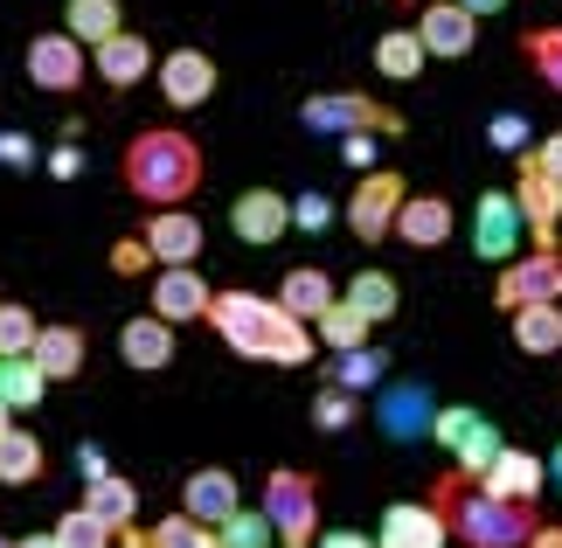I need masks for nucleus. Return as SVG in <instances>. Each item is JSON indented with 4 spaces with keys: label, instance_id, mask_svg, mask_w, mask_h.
<instances>
[{
    "label": "nucleus",
    "instance_id": "1",
    "mask_svg": "<svg viewBox=\"0 0 562 548\" xmlns=\"http://www.w3.org/2000/svg\"><path fill=\"white\" fill-rule=\"evenodd\" d=\"M430 507L445 514V528L459 548H528V535L542 528V514H535V500H507L480 487V479L465 472H438L430 479Z\"/></svg>",
    "mask_w": 562,
    "mask_h": 548
},
{
    "label": "nucleus",
    "instance_id": "2",
    "mask_svg": "<svg viewBox=\"0 0 562 548\" xmlns=\"http://www.w3.org/2000/svg\"><path fill=\"white\" fill-rule=\"evenodd\" d=\"M125 188L139 194L146 209H188V194L202 188V146H194L188 133H175V125H146V133L125 139Z\"/></svg>",
    "mask_w": 562,
    "mask_h": 548
},
{
    "label": "nucleus",
    "instance_id": "3",
    "mask_svg": "<svg viewBox=\"0 0 562 548\" xmlns=\"http://www.w3.org/2000/svg\"><path fill=\"white\" fill-rule=\"evenodd\" d=\"M285 320L292 313L278 299H265V292H215V305H209V326L223 334L229 355H244V361H271Z\"/></svg>",
    "mask_w": 562,
    "mask_h": 548
},
{
    "label": "nucleus",
    "instance_id": "4",
    "mask_svg": "<svg viewBox=\"0 0 562 548\" xmlns=\"http://www.w3.org/2000/svg\"><path fill=\"white\" fill-rule=\"evenodd\" d=\"M299 125L319 139H348V133H375V139H403L409 133V119L403 112H389V104L375 98H361V91H313L306 104H299Z\"/></svg>",
    "mask_w": 562,
    "mask_h": 548
},
{
    "label": "nucleus",
    "instance_id": "5",
    "mask_svg": "<svg viewBox=\"0 0 562 548\" xmlns=\"http://www.w3.org/2000/svg\"><path fill=\"white\" fill-rule=\"evenodd\" d=\"M265 521L285 548L319 541V479L306 466H271L265 472Z\"/></svg>",
    "mask_w": 562,
    "mask_h": 548
},
{
    "label": "nucleus",
    "instance_id": "6",
    "mask_svg": "<svg viewBox=\"0 0 562 548\" xmlns=\"http://www.w3.org/2000/svg\"><path fill=\"white\" fill-rule=\"evenodd\" d=\"M409 202V188H403V167H369L355 181L348 194V230H355V244H389L396 236V209Z\"/></svg>",
    "mask_w": 562,
    "mask_h": 548
},
{
    "label": "nucleus",
    "instance_id": "7",
    "mask_svg": "<svg viewBox=\"0 0 562 548\" xmlns=\"http://www.w3.org/2000/svg\"><path fill=\"white\" fill-rule=\"evenodd\" d=\"M29 83L35 91H49V98H77L83 91V77H91V49L70 35V29H42L29 35Z\"/></svg>",
    "mask_w": 562,
    "mask_h": 548
},
{
    "label": "nucleus",
    "instance_id": "8",
    "mask_svg": "<svg viewBox=\"0 0 562 548\" xmlns=\"http://www.w3.org/2000/svg\"><path fill=\"white\" fill-rule=\"evenodd\" d=\"M430 437L451 451V472H465V479H486V466L501 458V445L507 437L486 424L472 403H451V410H438V424H430Z\"/></svg>",
    "mask_w": 562,
    "mask_h": 548
},
{
    "label": "nucleus",
    "instance_id": "9",
    "mask_svg": "<svg viewBox=\"0 0 562 548\" xmlns=\"http://www.w3.org/2000/svg\"><path fill=\"white\" fill-rule=\"evenodd\" d=\"M549 299H562V250L507 257L501 278H493V305H501V313H521V305H549Z\"/></svg>",
    "mask_w": 562,
    "mask_h": 548
},
{
    "label": "nucleus",
    "instance_id": "10",
    "mask_svg": "<svg viewBox=\"0 0 562 548\" xmlns=\"http://www.w3.org/2000/svg\"><path fill=\"white\" fill-rule=\"evenodd\" d=\"M229 230H236V244H250V250H271L278 236L292 230V202L278 188H244L229 202Z\"/></svg>",
    "mask_w": 562,
    "mask_h": 548
},
{
    "label": "nucleus",
    "instance_id": "11",
    "mask_svg": "<svg viewBox=\"0 0 562 548\" xmlns=\"http://www.w3.org/2000/svg\"><path fill=\"white\" fill-rule=\"evenodd\" d=\"M91 70H98L104 91H133L139 77H154V70H160V49H154L146 35L119 29L112 42H98V49H91Z\"/></svg>",
    "mask_w": 562,
    "mask_h": 548
},
{
    "label": "nucleus",
    "instance_id": "12",
    "mask_svg": "<svg viewBox=\"0 0 562 548\" xmlns=\"http://www.w3.org/2000/svg\"><path fill=\"white\" fill-rule=\"evenodd\" d=\"M160 98L175 104V112H202V104L215 98V56L209 49H175L160 56Z\"/></svg>",
    "mask_w": 562,
    "mask_h": 548
},
{
    "label": "nucleus",
    "instance_id": "13",
    "mask_svg": "<svg viewBox=\"0 0 562 548\" xmlns=\"http://www.w3.org/2000/svg\"><path fill=\"white\" fill-rule=\"evenodd\" d=\"M375 424L396 437V445H417V437H430V424H438V396H430L424 382H396L375 396Z\"/></svg>",
    "mask_w": 562,
    "mask_h": 548
},
{
    "label": "nucleus",
    "instance_id": "14",
    "mask_svg": "<svg viewBox=\"0 0 562 548\" xmlns=\"http://www.w3.org/2000/svg\"><path fill=\"white\" fill-rule=\"evenodd\" d=\"M209 305H215V292H209V278L194 271V265H160V271H154V313H160L167 326L209 320Z\"/></svg>",
    "mask_w": 562,
    "mask_h": 548
},
{
    "label": "nucleus",
    "instance_id": "15",
    "mask_svg": "<svg viewBox=\"0 0 562 548\" xmlns=\"http://www.w3.org/2000/svg\"><path fill=\"white\" fill-rule=\"evenodd\" d=\"M175 355H181V334H175L160 313H139V320L119 326V361L139 368V376H160V368H175Z\"/></svg>",
    "mask_w": 562,
    "mask_h": 548
},
{
    "label": "nucleus",
    "instance_id": "16",
    "mask_svg": "<svg viewBox=\"0 0 562 548\" xmlns=\"http://www.w3.org/2000/svg\"><path fill=\"white\" fill-rule=\"evenodd\" d=\"M417 35H424L430 56L459 63V56H472V42H480V14H465L459 0H424V8H417Z\"/></svg>",
    "mask_w": 562,
    "mask_h": 548
},
{
    "label": "nucleus",
    "instance_id": "17",
    "mask_svg": "<svg viewBox=\"0 0 562 548\" xmlns=\"http://www.w3.org/2000/svg\"><path fill=\"white\" fill-rule=\"evenodd\" d=\"M236 507H244V487H236L229 466H194V472L181 479V514L209 521V528H223Z\"/></svg>",
    "mask_w": 562,
    "mask_h": 548
},
{
    "label": "nucleus",
    "instance_id": "18",
    "mask_svg": "<svg viewBox=\"0 0 562 548\" xmlns=\"http://www.w3.org/2000/svg\"><path fill=\"white\" fill-rule=\"evenodd\" d=\"M375 548H451V528L430 500H396V507L382 514Z\"/></svg>",
    "mask_w": 562,
    "mask_h": 548
},
{
    "label": "nucleus",
    "instance_id": "19",
    "mask_svg": "<svg viewBox=\"0 0 562 548\" xmlns=\"http://www.w3.org/2000/svg\"><path fill=\"white\" fill-rule=\"evenodd\" d=\"M528 230V215H521V202L514 194H501V188H486L480 194V230H472V250L486 257V265H507L514 257V236Z\"/></svg>",
    "mask_w": 562,
    "mask_h": 548
},
{
    "label": "nucleus",
    "instance_id": "20",
    "mask_svg": "<svg viewBox=\"0 0 562 548\" xmlns=\"http://www.w3.org/2000/svg\"><path fill=\"white\" fill-rule=\"evenodd\" d=\"M514 202H521V215H528L535 250H555V230H562V181L521 167V174H514Z\"/></svg>",
    "mask_w": 562,
    "mask_h": 548
},
{
    "label": "nucleus",
    "instance_id": "21",
    "mask_svg": "<svg viewBox=\"0 0 562 548\" xmlns=\"http://www.w3.org/2000/svg\"><path fill=\"white\" fill-rule=\"evenodd\" d=\"M83 361H91V334H83V326L56 320V326H42V334H35V368L49 382H77Z\"/></svg>",
    "mask_w": 562,
    "mask_h": 548
},
{
    "label": "nucleus",
    "instance_id": "22",
    "mask_svg": "<svg viewBox=\"0 0 562 548\" xmlns=\"http://www.w3.org/2000/svg\"><path fill=\"white\" fill-rule=\"evenodd\" d=\"M451 202L445 194H409V202L396 209V244H409V250H438V244H451Z\"/></svg>",
    "mask_w": 562,
    "mask_h": 548
},
{
    "label": "nucleus",
    "instance_id": "23",
    "mask_svg": "<svg viewBox=\"0 0 562 548\" xmlns=\"http://www.w3.org/2000/svg\"><path fill=\"white\" fill-rule=\"evenodd\" d=\"M480 487L507 493V500H542V487H549V458H535V451H521V445H501V458L486 466Z\"/></svg>",
    "mask_w": 562,
    "mask_h": 548
},
{
    "label": "nucleus",
    "instance_id": "24",
    "mask_svg": "<svg viewBox=\"0 0 562 548\" xmlns=\"http://www.w3.org/2000/svg\"><path fill=\"white\" fill-rule=\"evenodd\" d=\"M139 236H146V250H154L160 265H194V257H202V223H194L188 209H154V223Z\"/></svg>",
    "mask_w": 562,
    "mask_h": 548
},
{
    "label": "nucleus",
    "instance_id": "25",
    "mask_svg": "<svg viewBox=\"0 0 562 548\" xmlns=\"http://www.w3.org/2000/svg\"><path fill=\"white\" fill-rule=\"evenodd\" d=\"M271 299H278V305H285V313H292V320H306V326H313V320H319V313H327V305H334L340 292H334V278H327V271H319V265H299V271H285V284H278V292H271Z\"/></svg>",
    "mask_w": 562,
    "mask_h": 548
},
{
    "label": "nucleus",
    "instance_id": "26",
    "mask_svg": "<svg viewBox=\"0 0 562 548\" xmlns=\"http://www.w3.org/2000/svg\"><path fill=\"white\" fill-rule=\"evenodd\" d=\"M83 507H91L104 528H133L139 521V487L125 472H104V479H83Z\"/></svg>",
    "mask_w": 562,
    "mask_h": 548
},
{
    "label": "nucleus",
    "instance_id": "27",
    "mask_svg": "<svg viewBox=\"0 0 562 548\" xmlns=\"http://www.w3.org/2000/svg\"><path fill=\"white\" fill-rule=\"evenodd\" d=\"M507 320H514V347H521V355H562V299L521 305V313H507Z\"/></svg>",
    "mask_w": 562,
    "mask_h": 548
},
{
    "label": "nucleus",
    "instance_id": "28",
    "mask_svg": "<svg viewBox=\"0 0 562 548\" xmlns=\"http://www.w3.org/2000/svg\"><path fill=\"white\" fill-rule=\"evenodd\" d=\"M63 29H70L83 49H98V42H112L125 29V0H70V8H63Z\"/></svg>",
    "mask_w": 562,
    "mask_h": 548
},
{
    "label": "nucleus",
    "instance_id": "29",
    "mask_svg": "<svg viewBox=\"0 0 562 548\" xmlns=\"http://www.w3.org/2000/svg\"><path fill=\"white\" fill-rule=\"evenodd\" d=\"M340 299H348V305H355V313L369 320V326H382V320H396V305H403V284L389 278V271H355Z\"/></svg>",
    "mask_w": 562,
    "mask_h": 548
},
{
    "label": "nucleus",
    "instance_id": "30",
    "mask_svg": "<svg viewBox=\"0 0 562 548\" xmlns=\"http://www.w3.org/2000/svg\"><path fill=\"white\" fill-rule=\"evenodd\" d=\"M49 472V451H42V437H29V430H8L0 437V487H35V479Z\"/></svg>",
    "mask_w": 562,
    "mask_h": 548
},
{
    "label": "nucleus",
    "instance_id": "31",
    "mask_svg": "<svg viewBox=\"0 0 562 548\" xmlns=\"http://www.w3.org/2000/svg\"><path fill=\"white\" fill-rule=\"evenodd\" d=\"M424 63H430V49H424L417 29H389V35H375V70H382V77L409 83V77H424Z\"/></svg>",
    "mask_w": 562,
    "mask_h": 548
},
{
    "label": "nucleus",
    "instance_id": "32",
    "mask_svg": "<svg viewBox=\"0 0 562 548\" xmlns=\"http://www.w3.org/2000/svg\"><path fill=\"white\" fill-rule=\"evenodd\" d=\"M313 334H319V347H327V355H348V347H369V334H375V326L361 320L348 299H334L327 313L313 320Z\"/></svg>",
    "mask_w": 562,
    "mask_h": 548
},
{
    "label": "nucleus",
    "instance_id": "33",
    "mask_svg": "<svg viewBox=\"0 0 562 548\" xmlns=\"http://www.w3.org/2000/svg\"><path fill=\"white\" fill-rule=\"evenodd\" d=\"M42 396H49V376L35 368V355H14V361H0V403H8L14 416H21V410H35Z\"/></svg>",
    "mask_w": 562,
    "mask_h": 548
},
{
    "label": "nucleus",
    "instance_id": "34",
    "mask_svg": "<svg viewBox=\"0 0 562 548\" xmlns=\"http://www.w3.org/2000/svg\"><path fill=\"white\" fill-rule=\"evenodd\" d=\"M382 376H389L382 347H348V355H334V368H327V382L334 389H355V396H361V389H375Z\"/></svg>",
    "mask_w": 562,
    "mask_h": 548
},
{
    "label": "nucleus",
    "instance_id": "35",
    "mask_svg": "<svg viewBox=\"0 0 562 548\" xmlns=\"http://www.w3.org/2000/svg\"><path fill=\"white\" fill-rule=\"evenodd\" d=\"M146 541H154V548H223L209 521H194V514H181V507L167 514V521H154V528H146Z\"/></svg>",
    "mask_w": 562,
    "mask_h": 548
},
{
    "label": "nucleus",
    "instance_id": "36",
    "mask_svg": "<svg viewBox=\"0 0 562 548\" xmlns=\"http://www.w3.org/2000/svg\"><path fill=\"white\" fill-rule=\"evenodd\" d=\"M56 541H63V548H112L119 528H104V521L77 500V507H63V521H56Z\"/></svg>",
    "mask_w": 562,
    "mask_h": 548
},
{
    "label": "nucleus",
    "instance_id": "37",
    "mask_svg": "<svg viewBox=\"0 0 562 548\" xmlns=\"http://www.w3.org/2000/svg\"><path fill=\"white\" fill-rule=\"evenodd\" d=\"M521 56L535 63V77H542L549 91H562V29H528L521 35Z\"/></svg>",
    "mask_w": 562,
    "mask_h": 548
},
{
    "label": "nucleus",
    "instance_id": "38",
    "mask_svg": "<svg viewBox=\"0 0 562 548\" xmlns=\"http://www.w3.org/2000/svg\"><path fill=\"white\" fill-rule=\"evenodd\" d=\"M35 334H42V320L29 313V305H0V361H14V355H35Z\"/></svg>",
    "mask_w": 562,
    "mask_h": 548
},
{
    "label": "nucleus",
    "instance_id": "39",
    "mask_svg": "<svg viewBox=\"0 0 562 548\" xmlns=\"http://www.w3.org/2000/svg\"><path fill=\"white\" fill-rule=\"evenodd\" d=\"M215 541L223 548H271L278 535H271V521H265V507H236L223 528H215Z\"/></svg>",
    "mask_w": 562,
    "mask_h": 548
},
{
    "label": "nucleus",
    "instance_id": "40",
    "mask_svg": "<svg viewBox=\"0 0 562 548\" xmlns=\"http://www.w3.org/2000/svg\"><path fill=\"white\" fill-rule=\"evenodd\" d=\"M355 416H361V396H355V389L319 382V396H313V430H348Z\"/></svg>",
    "mask_w": 562,
    "mask_h": 548
},
{
    "label": "nucleus",
    "instance_id": "41",
    "mask_svg": "<svg viewBox=\"0 0 562 548\" xmlns=\"http://www.w3.org/2000/svg\"><path fill=\"white\" fill-rule=\"evenodd\" d=\"M292 230H306V236H319V230H334V194H319V188H306V194H292Z\"/></svg>",
    "mask_w": 562,
    "mask_h": 548
},
{
    "label": "nucleus",
    "instance_id": "42",
    "mask_svg": "<svg viewBox=\"0 0 562 548\" xmlns=\"http://www.w3.org/2000/svg\"><path fill=\"white\" fill-rule=\"evenodd\" d=\"M112 271L119 278H146V271H160V257L146 250V236H119V244H112Z\"/></svg>",
    "mask_w": 562,
    "mask_h": 548
},
{
    "label": "nucleus",
    "instance_id": "43",
    "mask_svg": "<svg viewBox=\"0 0 562 548\" xmlns=\"http://www.w3.org/2000/svg\"><path fill=\"white\" fill-rule=\"evenodd\" d=\"M521 167H535V174H549V181H562V133L535 139V146L521 153Z\"/></svg>",
    "mask_w": 562,
    "mask_h": 548
},
{
    "label": "nucleus",
    "instance_id": "44",
    "mask_svg": "<svg viewBox=\"0 0 562 548\" xmlns=\"http://www.w3.org/2000/svg\"><path fill=\"white\" fill-rule=\"evenodd\" d=\"M486 139H493V146H528V119H521V112H501V119L486 125Z\"/></svg>",
    "mask_w": 562,
    "mask_h": 548
},
{
    "label": "nucleus",
    "instance_id": "45",
    "mask_svg": "<svg viewBox=\"0 0 562 548\" xmlns=\"http://www.w3.org/2000/svg\"><path fill=\"white\" fill-rule=\"evenodd\" d=\"M0 160H8V167H29V160H35L29 133H0Z\"/></svg>",
    "mask_w": 562,
    "mask_h": 548
},
{
    "label": "nucleus",
    "instance_id": "46",
    "mask_svg": "<svg viewBox=\"0 0 562 548\" xmlns=\"http://www.w3.org/2000/svg\"><path fill=\"white\" fill-rule=\"evenodd\" d=\"M49 174H56V181H77V174H83L77 146H56V153H49Z\"/></svg>",
    "mask_w": 562,
    "mask_h": 548
},
{
    "label": "nucleus",
    "instance_id": "47",
    "mask_svg": "<svg viewBox=\"0 0 562 548\" xmlns=\"http://www.w3.org/2000/svg\"><path fill=\"white\" fill-rule=\"evenodd\" d=\"M340 153H348L355 167H369L375 160V133H348V139H340Z\"/></svg>",
    "mask_w": 562,
    "mask_h": 548
},
{
    "label": "nucleus",
    "instance_id": "48",
    "mask_svg": "<svg viewBox=\"0 0 562 548\" xmlns=\"http://www.w3.org/2000/svg\"><path fill=\"white\" fill-rule=\"evenodd\" d=\"M313 548H375L369 535H355V528H334V535H319Z\"/></svg>",
    "mask_w": 562,
    "mask_h": 548
},
{
    "label": "nucleus",
    "instance_id": "49",
    "mask_svg": "<svg viewBox=\"0 0 562 548\" xmlns=\"http://www.w3.org/2000/svg\"><path fill=\"white\" fill-rule=\"evenodd\" d=\"M77 466H83V479H104V472H112V466H104V451H98V445H83V451H77Z\"/></svg>",
    "mask_w": 562,
    "mask_h": 548
},
{
    "label": "nucleus",
    "instance_id": "50",
    "mask_svg": "<svg viewBox=\"0 0 562 548\" xmlns=\"http://www.w3.org/2000/svg\"><path fill=\"white\" fill-rule=\"evenodd\" d=\"M528 548H562V528H555V521H542V528L528 535Z\"/></svg>",
    "mask_w": 562,
    "mask_h": 548
},
{
    "label": "nucleus",
    "instance_id": "51",
    "mask_svg": "<svg viewBox=\"0 0 562 548\" xmlns=\"http://www.w3.org/2000/svg\"><path fill=\"white\" fill-rule=\"evenodd\" d=\"M465 14H501V8H514V0H459Z\"/></svg>",
    "mask_w": 562,
    "mask_h": 548
},
{
    "label": "nucleus",
    "instance_id": "52",
    "mask_svg": "<svg viewBox=\"0 0 562 548\" xmlns=\"http://www.w3.org/2000/svg\"><path fill=\"white\" fill-rule=\"evenodd\" d=\"M14 548H63V541H56V528H42V535H21Z\"/></svg>",
    "mask_w": 562,
    "mask_h": 548
},
{
    "label": "nucleus",
    "instance_id": "53",
    "mask_svg": "<svg viewBox=\"0 0 562 548\" xmlns=\"http://www.w3.org/2000/svg\"><path fill=\"white\" fill-rule=\"evenodd\" d=\"M8 430H14V410H8V403H0V437H8Z\"/></svg>",
    "mask_w": 562,
    "mask_h": 548
},
{
    "label": "nucleus",
    "instance_id": "54",
    "mask_svg": "<svg viewBox=\"0 0 562 548\" xmlns=\"http://www.w3.org/2000/svg\"><path fill=\"white\" fill-rule=\"evenodd\" d=\"M549 479H555V487H562V451H555V458H549Z\"/></svg>",
    "mask_w": 562,
    "mask_h": 548
},
{
    "label": "nucleus",
    "instance_id": "55",
    "mask_svg": "<svg viewBox=\"0 0 562 548\" xmlns=\"http://www.w3.org/2000/svg\"><path fill=\"white\" fill-rule=\"evenodd\" d=\"M382 8H409V0H382Z\"/></svg>",
    "mask_w": 562,
    "mask_h": 548
},
{
    "label": "nucleus",
    "instance_id": "56",
    "mask_svg": "<svg viewBox=\"0 0 562 548\" xmlns=\"http://www.w3.org/2000/svg\"><path fill=\"white\" fill-rule=\"evenodd\" d=\"M0 548H14V541H8V535H0Z\"/></svg>",
    "mask_w": 562,
    "mask_h": 548
},
{
    "label": "nucleus",
    "instance_id": "57",
    "mask_svg": "<svg viewBox=\"0 0 562 548\" xmlns=\"http://www.w3.org/2000/svg\"><path fill=\"white\" fill-rule=\"evenodd\" d=\"M0 305H8V299H0Z\"/></svg>",
    "mask_w": 562,
    "mask_h": 548
}]
</instances>
